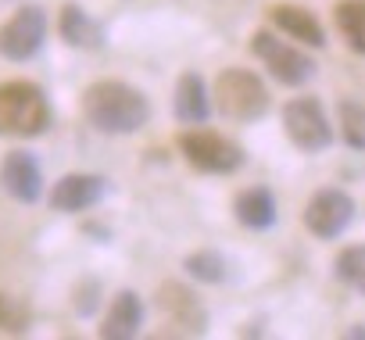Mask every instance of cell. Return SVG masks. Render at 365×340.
<instances>
[{"mask_svg": "<svg viewBox=\"0 0 365 340\" xmlns=\"http://www.w3.org/2000/svg\"><path fill=\"white\" fill-rule=\"evenodd\" d=\"M83 115L86 122L97 129V133H108V136H129V133H140L150 118V104L147 97L122 83V79H101L93 86H86L83 93Z\"/></svg>", "mask_w": 365, "mask_h": 340, "instance_id": "1", "label": "cell"}, {"mask_svg": "<svg viewBox=\"0 0 365 340\" xmlns=\"http://www.w3.org/2000/svg\"><path fill=\"white\" fill-rule=\"evenodd\" d=\"M51 125V101L29 79L0 83V136L33 140L43 136Z\"/></svg>", "mask_w": 365, "mask_h": 340, "instance_id": "2", "label": "cell"}, {"mask_svg": "<svg viewBox=\"0 0 365 340\" xmlns=\"http://www.w3.org/2000/svg\"><path fill=\"white\" fill-rule=\"evenodd\" d=\"M215 104L233 122H258L269 111V90L247 68H222L215 79Z\"/></svg>", "mask_w": 365, "mask_h": 340, "instance_id": "3", "label": "cell"}, {"mask_svg": "<svg viewBox=\"0 0 365 340\" xmlns=\"http://www.w3.org/2000/svg\"><path fill=\"white\" fill-rule=\"evenodd\" d=\"M179 150L197 172H212V176H230L244 165V150L240 143L226 140L222 133L212 129H190L179 136Z\"/></svg>", "mask_w": 365, "mask_h": 340, "instance_id": "4", "label": "cell"}, {"mask_svg": "<svg viewBox=\"0 0 365 340\" xmlns=\"http://www.w3.org/2000/svg\"><path fill=\"white\" fill-rule=\"evenodd\" d=\"M251 51H255V58H258L279 83H287V86H304V83L319 72V65H315L312 54H304L301 47H294V43H287V40H279V36H272V33H255V36H251Z\"/></svg>", "mask_w": 365, "mask_h": 340, "instance_id": "5", "label": "cell"}, {"mask_svg": "<svg viewBox=\"0 0 365 340\" xmlns=\"http://www.w3.org/2000/svg\"><path fill=\"white\" fill-rule=\"evenodd\" d=\"M283 133L304 154H319L333 143V125L326 122V111L315 97H297L283 108Z\"/></svg>", "mask_w": 365, "mask_h": 340, "instance_id": "6", "label": "cell"}, {"mask_svg": "<svg viewBox=\"0 0 365 340\" xmlns=\"http://www.w3.org/2000/svg\"><path fill=\"white\" fill-rule=\"evenodd\" d=\"M47 40V15L36 4L19 8L4 26H0V54L8 61H29Z\"/></svg>", "mask_w": 365, "mask_h": 340, "instance_id": "7", "label": "cell"}, {"mask_svg": "<svg viewBox=\"0 0 365 340\" xmlns=\"http://www.w3.org/2000/svg\"><path fill=\"white\" fill-rule=\"evenodd\" d=\"M354 219V201L344 190H319L304 208V226L319 240H336Z\"/></svg>", "mask_w": 365, "mask_h": 340, "instance_id": "8", "label": "cell"}, {"mask_svg": "<svg viewBox=\"0 0 365 340\" xmlns=\"http://www.w3.org/2000/svg\"><path fill=\"white\" fill-rule=\"evenodd\" d=\"M0 180L19 205H36L43 194V172L29 150H8L0 161Z\"/></svg>", "mask_w": 365, "mask_h": 340, "instance_id": "9", "label": "cell"}, {"mask_svg": "<svg viewBox=\"0 0 365 340\" xmlns=\"http://www.w3.org/2000/svg\"><path fill=\"white\" fill-rule=\"evenodd\" d=\"M104 180L101 176H90V172H68V176H61L58 183H54V190H51V208L54 212H68V215H76V212H86V208H93L101 197H104Z\"/></svg>", "mask_w": 365, "mask_h": 340, "instance_id": "10", "label": "cell"}, {"mask_svg": "<svg viewBox=\"0 0 365 340\" xmlns=\"http://www.w3.org/2000/svg\"><path fill=\"white\" fill-rule=\"evenodd\" d=\"M158 304H161V311H165V319L168 322H175V329H182V333H205V326H208V311H205V304L187 290V287H179V283H165L161 290H158Z\"/></svg>", "mask_w": 365, "mask_h": 340, "instance_id": "11", "label": "cell"}, {"mask_svg": "<svg viewBox=\"0 0 365 340\" xmlns=\"http://www.w3.org/2000/svg\"><path fill=\"white\" fill-rule=\"evenodd\" d=\"M143 326V301L136 290H118L104 322H101V336L104 340H133Z\"/></svg>", "mask_w": 365, "mask_h": 340, "instance_id": "12", "label": "cell"}, {"mask_svg": "<svg viewBox=\"0 0 365 340\" xmlns=\"http://www.w3.org/2000/svg\"><path fill=\"white\" fill-rule=\"evenodd\" d=\"M175 118L179 122H187V125H201L208 122L212 115V101H208V86L197 72H182V79L175 83Z\"/></svg>", "mask_w": 365, "mask_h": 340, "instance_id": "13", "label": "cell"}, {"mask_svg": "<svg viewBox=\"0 0 365 340\" xmlns=\"http://www.w3.org/2000/svg\"><path fill=\"white\" fill-rule=\"evenodd\" d=\"M58 33L68 47L76 51H101L104 47V29L79 8V4H61L58 15Z\"/></svg>", "mask_w": 365, "mask_h": 340, "instance_id": "14", "label": "cell"}, {"mask_svg": "<svg viewBox=\"0 0 365 340\" xmlns=\"http://www.w3.org/2000/svg\"><path fill=\"white\" fill-rule=\"evenodd\" d=\"M272 26L279 33H287L290 40H301L308 47H326V33L319 26V19L308 8H294V4H276L272 8Z\"/></svg>", "mask_w": 365, "mask_h": 340, "instance_id": "15", "label": "cell"}, {"mask_svg": "<svg viewBox=\"0 0 365 340\" xmlns=\"http://www.w3.org/2000/svg\"><path fill=\"white\" fill-rule=\"evenodd\" d=\"M233 212H237V219H240L247 230H269V226L276 222V212H279V208H276L272 190L251 187V190H244V194L237 197Z\"/></svg>", "mask_w": 365, "mask_h": 340, "instance_id": "16", "label": "cell"}, {"mask_svg": "<svg viewBox=\"0 0 365 340\" xmlns=\"http://www.w3.org/2000/svg\"><path fill=\"white\" fill-rule=\"evenodd\" d=\"M333 19H336V29L347 40V47L365 58V0H340L333 8Z\"/></svg>", "mask_w": 365, "mask_h": 340, "instance_id": "17", "label": "cell"}, {"mask_svg": "<svg viewBox=\"0 0 365 340\" xmlns=\"http://www.w3.org/2000/svg\"><path fill=\"white\" fill-rule=\"evenodd\" d=\"M182 269H187V276H194L197 283H226L230 279V262L215 247H205V251L187 254Z\"/></svg>", "mask_w": 365, "mask_h": 340, "instance_id": "18", "label": "cell"}, {"mask_svg": "<svg viewBox=\"0 0 365 340\" xmlns=\"http://www.w3.org/2000/svg\"><path fill=\"white\" fill-rule=\"evenodd\" d=\"M336 115H340V136L347 147L354 150H365V104L361 101H340L336 104Z\"/></svg>", "mask_w": 365, "mask_h": 340, "instance_id": "19", "label": "cell"}, {"mask_svg": "<svg viewBox=\"0 0 365 340\" xmlns=\"http://www.w3.org/2000/svg\"><path fill=\"white\" fill-rule=\"evenodd\" d=\"M336 279L347 283L351 290L365 294V244L344 247V251L336 254Z\"/></svg>", "mask_w": 365, "mask_h": 340, "instance_id": "20", "label": "cell"}, {"mask_svg": "<svg viewBox=\"0 0 365 340\" xmlns=\"http://www.w3.org/2000/svg\"><path fill=\"white\" fill-rule=\"evenodd\" d=\"M33 322V308L26 297H15V294H0V333H26Z\"/></svg>", "mask_w": 365, "mask_h": 340, "instance_id": "21", "label": "cell"}, {"mask_svg": "<svg viewBox=\"0 0 365 340\" xmlns=\"http://www.w3.org/2000/svg\"><path fill=\"white\" fill-rule=\"evenodd\" d=\"M97 304H101V283H97V279H83V287H79V294H76V311L86 319V315L97 311Z\"/></svg>", "mask_w": 365, "mask_h": 340, "instance_id": "22", "label": "cell"}, {"mask_svg": "<svg viewBox=\"0 0 365 340\" xmlns=\"http://www.w3.org/2000/svg\"><path fill=\"white\" fill-rule=\"evenodd\" d=\"M347 340H365V326H351L347 329Z\"/></svg>", "mask_w": 365, "mask_h": 340, "instance_id": "23", "label": "cell"}]
</instances>
